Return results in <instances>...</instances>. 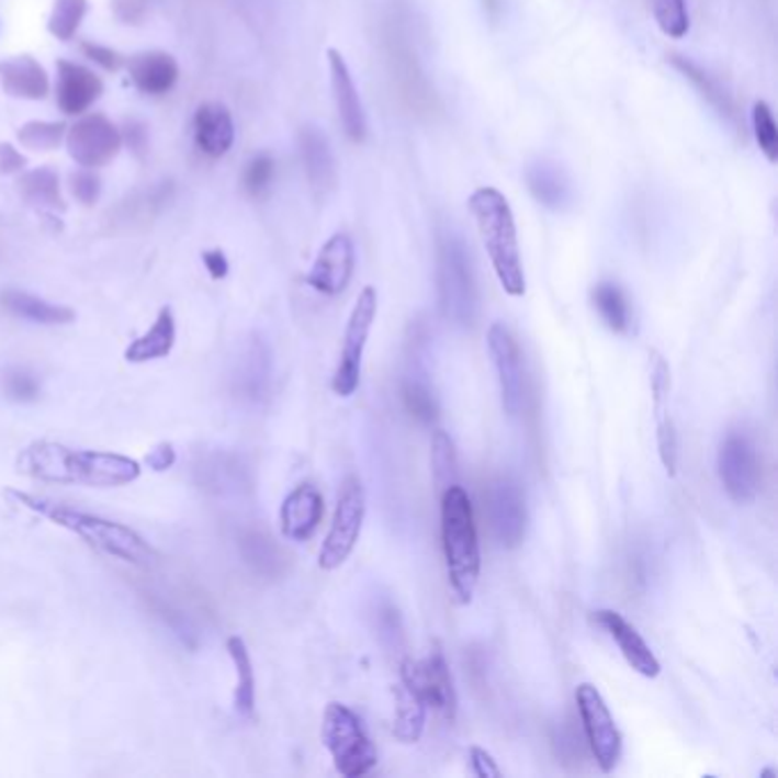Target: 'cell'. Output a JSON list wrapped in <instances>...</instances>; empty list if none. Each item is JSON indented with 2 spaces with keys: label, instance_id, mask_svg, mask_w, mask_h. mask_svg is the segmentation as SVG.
<instances>
[{
  "label": "cell",
  "instance_id": "44",
  "mask_svg": "<svg viewBox=\"0 0 778 778\" xmlns=\"http://www.w3.org/2000/svg\"><path fill=\"white\" fill-rule=\"evenodd\" d=\"M71 192L84 206H92L101 194V181L92 169H80L71 174Z\"/></svg>",
  "mask_w": 778,
  "mask_h": 778
},
{
  "label": "cell",
  "instance_id": "9",
  "mask_svg": "<svg viewBox=\"0 0 778 778\" xmlns=\"http://www.w3.org/2000/svg\"><path fill=\"white\" fill-rule=\"evenodd\" d=\"M399 676L402 685L411 689L427 708L441 712L452 722L456 714V691L448 659L439 644L431 646V651L422 659L407 657L402 662Z\"/></svg>",
  "mask_w": 778,
  "mask_h": 778
},
{
  "label": "cell",
  "instance_id": "1",
  "mask_svg": "<svg viewBox=\"0 0 778 778\" xmlns=\"http://www.w3.org/2000/svg\"><path fill=\"white\" fill-rule=\"evenodd\" d=\"M16 473L44 484L117 488L137 482L142 464L120 452L84 450L40 439L16 454Z\"/></svg>",
  "mask_w": 778,
  "mask_h": 778
},
{
  "label": "cell",
  "instance_id": "7",
  "mask_svg": "<svg viewBox=\"0 0 778 778\" xmlns=\"http://www.w3.org/2000/svg\"><path fill=\"white\" fill-rule=\"evenodd\" d=\"M377 306H380L377 291H374L372 285H365L354 302L348 327H345L342 352H340L338 365H336L334 377H331V391L338 397L354 395L361 384L363 352H365L368 336L374 325V318H377Z\"/></svg>",
  "mask_w": 778,
  "mask_h": 778
},
{
  "label": "cell",
  "instance_id": "24",
  "mask_svg": "<svg viewBox=\"0 0 778 778\" xmlns=\"http://www.w3.org/2000/svg\"><path fill=\"white\" fill-rule=\"evenodd\" d=\"M131 80L142 94L160 97L174 88L179 80V65L174 57L162 50H144L126 63Z\"/></svg>",
  "mask_w": 778,
  "mask_h": 778
},
{
  "label": "cell",
  "instance_id": "16",
  "mask_svg": "<svg viewBox=\"0 0 778 778\" xmlns=\"http://www.w3.org/2000/svg\"><path fill=\"white\" fill-rule=\"evenodd\" d=\"M236 397L247 405H263L272 388V352L268 342L258 336H251L236 359L234 374H230Z\"/></svg>",
  "mask_w": 778,
  "mask_h": 778
},
{
  "label": "cell",
  "instance_id": "23",
  "mask_svg": "<svg viewBox=\"0 0 778 778\" xmlns=\"http://www.w3.org/2000/svg\"><path fill=\"white\" fill-rule=\"evenodd\" d=\"M194 142L199 151L222 158L236 142V126L230 112L222 103H201L194 112Z\"/></svg>",
  "mask_w": 778,
  "mask_h": 778
},
{
  "label": "cell",
  "instance_id": "15",
  "mask_svg": "<svg viewBox=\"0 0 778 778\" xmlns=\"http://www.w3.org/2000/svg\"><path fill=\"white\" fill-rule=\"evenodd\" d=\"M354 243L348 234H334L323 249L318 251V258L306 277V283L323 295L336 297L340 295L345 287L350 285L352 274H354Z\"/></svg>",
  "mask_w": 778,
  "mask_h": 778
},
{
  "label": "cell",
  "instance_id": "45",
  "mask_svg": "<svg viewBox=\"0 0 778 778\" xmlns=\"http://www.w3.org/2000/svg\"><path fill=\"white\" fill-rule=\"evenodd\" d=\"M177 448L174 443H169V441H162V443H156L147 456H144V464H147L154 473H165L169 469H174L177 466Z\"/></svg>",
  "mask_w": 778,
  "mask_h": 778
},
{
  "label": "cell",
  "instance_id": "27",
  "mask_svg": "<svg viewBox=\"0 0 778 778\" xmlns=\"http://www.w3.org/2000/svg\"><path fill=\"white\" fill-rule=\"evenodd\" d=\"M0 304L3 308L14 315L19 320H27L33 325H44V327H60L74 323L76 313L69 306L50 304L37 295L23 293V291H5L0 295Z\"/></svg>",
  "mask_w": 778,
  "mask_h": 778
},
{
  "label": "cell",
  "instance_id": "26",
  "mask_svg": "<svg viewBox=\"0 0 778 778\" xmlns=\"http://www.w3.org/2000/svg\"><path fill=\"white\" fill-rule=\"evenodd\" d=\"M0 84L16 99H44L50 90L44 67L31 55H19L14 60L0 63Z\"/></svg>",
  "mask_w": 778,
  "mask_h": 778
},
{
  "label": "cell",
  "instance_id": "14",
  "mask_svg": "<svg viewBox=\"0 0 778 778\" xmlns=\"http://www.w3.org/2000/svg\"><path fill=\"white\" fill-rule=\"evenodd\" d=\"M486 511L492 532L503 549H516V545H521L528 526V509L521 486L509 477L496 480L488 486Z\"/></svg>",
  "mask_w": 778,
  "mask_h": 778
},
{
  "label": "cell",
  "instance_id": "48",
  "mask_svg": "<svg viewBox=\"0 0 778 778\" xmlns=\"http://www.w3.org/2000/svg\"><path fill=\"white\" fill-rule=\"evenodd\" d=\"M471 769L477 778H500L503 776L494 756L484 752V748H480V746L471 748Z\"/></svg>",
  "mask_w": 778,
  "mask_h": 778
},
{
  "label": "cell",
  "instance_id": "35",
  "mask_svg": "<svg viewBox=\"0 0 778 778\" xmlns=\"http://www.w3.org/2000/svg\"><path fill=\"white\" fill-rule=\"evenodd\" d=\"M0 391L14 405H33L42 397V384L33 370L23 365H10L0 374Z\"/></svg>",
  "mask_w": 778,
  "mask_h": 778
},
{
  "label": "cell",
  "instance_id": "39",
  "mask_svg": "<svg viewBox=\"0 0 778 778\" xmlns=\"http://www.w3.org/2000/svg\"><path fill=\"white\" fill-rule=\"evenodd\" d=\"M752 126L760 151L774 165L778 160V126L774 122V112L769 103L756 101L752 108Z\"/></svg>",
  "mask_w": 778,
  "mask_h": 778
},
{
  "label": "cell",
  "instance_id": "20",
  "mask_svg": "<svg viewBox=\"0 0 778 778\" xmlns=\"http://www.w3.org/2000/svg\"><path fill=\"white\" fill-rule=\"evenodd\" d=\"M101 94L103 82L94 71L69 60L57 63L55 99L57 108L69 114V117H80V114L88 112Z\"/></svg>",
  "mask_w": 778,
  "mask_h": 778
},
{
  "label": "cell",
  "instance_id": "25",
  "mask_svg": "<svg viewBox=\"0 0 778 778\" xmlns=\"http://www.w3.org/2000/svg\"><path fill=\"white\" fill-rule=\"evenodd\" d=\"M177 345V320L171 308H160L154 325L142 336L133 338L124 350V359L128 363H149L171 354Z\"/></svg>",
  "mask_w": 778,
  "mask_h": 778
},
{
  "label": "cell",
  "instance_id": "40",
  "mask_svg": "<svg viewBox=\"0 0 778 778\" xmlns=\"http://www.w3.org/2000/svg\"><path fill=\"white\" fill-rule=\"evenodd\" d=\"M402 399H405V407L407 411L429 425V422H435L437 416H439V405H437V399L435 395H431L429 386L425 382H418V380H407L405 386H402Z\"/></svg>",
  "mask_w": 778,
  "mask_h": 778
},
{
  "label": "cell",
  "instance_id": "4",
  "mask_svg": "<svg viewBox=\"0 0 778 778\" xmlns=\"http://www.w3.org/2000/svg\"><path fill=\"white\" fill-rule=\"evenodd\" d=\"M441 539L448 583L461 605H469L480 583V539L469 494L459 484L441 494Z\"/></svg>",
  "mask_w": 778,
  "mask_h": 778
},
{
  "label": "cell",
  "instance_id": "3",
  "mask_svg": "<svg viewBox=\"0 0 778 778\" xmlns=\"http://www.w3.org/2000/svg\"><path fill=\"white\" fill-rule=\"evenodd\" d=\"M469 208L475 217L480 238L484 243L488 258H492V266L503 285V291L509 297H523L526 272L521 261V249H518L516 219L507 196L498 188L484 185L471 194Z\"/></svg>",
  "mask_w": 778,
  "mask_h": 778
},
{
  "label": "cell",
  "instance_id": "8",
  "mask_svg": "<svg viewBox=\"0 0 778 778\" xmlns=\"http://www.w3.org/2000/svg\"><path fill=\"white\" fill-rule=\"evenodd\" d=\"M365 518V492L359 477H348L340 486L331 528L318 555V566L323 571H336L348 562L359 541Z\"/></svg>",
  "mask_w": 778,
  "mask_h": 778
},
{
  "label": "cell",
  "instance_id": "38",
  "mask_svg": "<svg viewBox=\"0 0 778 778\" xmlns=\"http://www.w3.org/2000/svg\"><path fill=\"white\" fill-rule=\"evenodd\" d=\"M653 16L659 31L672 40H683L689 33L687 0H653Z\"/></svg>",
  "mask_w": 778,
  "mask_h": 778
},
{
  "label": "cell",
  "instance_id": "19",
  "mask_svg": "<svg viewBox=\"0 0 778 778\" xmlns=\"http://www.w3.org/2000/svg\"><path fill=\"white\" fill-rule=\"evenodd\" d=\"M594 623H598L605 632H608L632 669L642 674L644 678L659 676V669H662L659 659L655 657L651 646L644 642L638 628L632 625L623 614H619L614 610H598V612H594Z\"/></svg>",
  "mask_w": 778,
  "mask_h": 778
},
{
  "label": "cell",
  "instance_id": "18",
  "mask_svg": "<svg viewBox=\"0 0 778 778\" xmlns=\"http://www.w3.org/2000/svg\"><path fill=\"white\" fill-rule=\"evenodd\" d=\"M325 498L318 486L300 484L287 494L279 509L281 534L291 541H308L323 523Z\"/></svg>",
  "mask_w": 778,
  "mask_h": 778
},
{
  "label": "cell",
  "instance_id": "37",
  "mask_svg": "<svg viewBox=\"0 0 778 778\" xmlns=\"http://www.w3.org/2000/svg\"><path fill=\"white\" fill-rule=\"evenodd\" d=\"M84 14H88V0H55L48 19L50 35L60 42L74 40Z\"/></svg>",
  "mask_w": 778,
  "mask_h": 778
},
{
  "label": "cell",
  "instance_id": "32",
  "mask_svg": "<svg viewBox=\"0 0 778 778\" xmlns=\"http://www.w3.org/2000/svg\"><path fill=\"white\" fill-rule=\"evenodd\" d=\"M526 179H528L530 192L545 208L560 211L568 201V181L557 165L541 160L528 169Z\"/></svg>",
  "mask_w": 778,
  "mask_h": 778
},
{
  "label": "cell",
  "instance_id": "17",
  "mask_svg": "<svg viewBox=\"0 0 778 778\" xmlns=\"http://www.w3.org/2000/svg\"><path fill=\"white\" fill-rule=\"evenodd\" d=\"M327 60H329V74H331L334 103L338 110V120L342 124V131L352 142H363L365 133H368V124H365L363 103H361L359 90L354 84L352 71H350L348 63H345V57L338 48L327 50Z\"/></svg>",
  "mask_w": 778,
  "mask_h": 778
},
{
  "label": "cell",
  "instance_id": "46",
  "mask_svg": "<svg viewBox=\"0 0 778 778\" xmlns=\"http://www.w3.org/2000/svg\"><path fill=\"white\" fill-rule=\"evenodd\" d=\"M82 53L88 55L90 60H94L97 65H101L103 69H108V71H120L124 67V57L117 50H112L108 46L84 42L82 44Z\"/></svg>",
  "mask_w": 778,
  "mask_h": 778
},
{
  "label": "cell",
  "instance_id": "6",
  "mask_svg": "<svg viewBox=\"0 0 778 778\" xmlns=\"http://www.w3.org/2000/svg\"><path fill=\"white\" fill-rule=\"evenodd\" d=\"M323 744L345 778L365 776L377 767V748L365 735L361 719L342 703H329L323 717Z\"/></svg>",
  "mask_w": 778,
  "mask_h": 778
},
{
  "label": "cell",
  "instance_id": "5",
  "mask_svg": "<svg viewBox=\"0 0 778 778\" xmlns=\"http://www.w3.org/2000/svg\"><path fill=\"white\" fill-rule=\"evenodd\" d=\"M437 287L446 320L471 327L477 318V283L471 253L459 236L443 234L437 243Z\"/></svg>",
  "mask_w": 778,
  "mask_h": 778
},
{
  "label": "cell",
  "instance_id": "11",
  "mask_svg": "<svg viewBox=\"0 0 778 778\" xmlns=\"http://www.w3.org/2000/svg\"><path fill=\"white\" fill-rule=\"evenodd\" d=\"M575 703L583 722V731L596 765L610 774L621 760V733L614 724L610 708L605 706L600 691L591 683H583L575 689Z\"/></svg>",
  "mask_w": 778,
  "mask_h": 778
},
{
  "label": "cell",
  "instance_id": "2",
  "mask_svg": "<svg viewBox=\"0 0 778 778\" xmlns=\"http://www.w3.org/2000/svg\"><path fill=\"white\" fill-rule=\"evenodd\" d=\"M3 496L10 505L31 511L44 518V521H50L55 528L76 534L84 545H90L92 551L105 557L126 562L135 568H154L160 564V553L131 526L110 521L105 516L82 511L33 492H21V488H5Z\"/></svg>",
  "mask_w": 778,
  "mask_h": 778
},
{
  "label": "cell",
  "instance_id": "10",
  "mask_svg": "<svg viewBox=\"0 0 778 778\" xmlns=\"http://www.w3.org/2000/svg\"><path fill=\"white\" fill-rule=\"evenodd\" d=\"M717 469L731 500L740 505L756 500L760 488V459L754 439L746 431H729L719 446Z\"/></svg>",
  "mask_w": 778,
  "mask_h": 778
},
{
  "label": "cell",
  "instance_id": "42",
  "mask_svg": "<svg viewBox=\"0 0 778 778\" xmlns=\"http://www.w3.org/2000/svg\"><path fill=\"white\" fill-rule=\"evenodd\" d=\"M154 612H156V617H160V621H162L171 632H174V635H177L183 644H188L190 649L196 646L199 632H196L192 619L188 617V612L174 608V605H169V602L162 600V598H156Z\"/></svg>",
  "mask_w": 778,
  "mask_h": 778
},
{
  "label": "cell",
  "instance_id": "29",
  "mask_svg": "<svg viewBox=\"0 0 778 778\" xmlns=\"http://www.w3.org/2000/svg\"><path fill=\"white\" fill-rule=\"evenodd\" d=\"M238 551L245 564L266 578H277L283 571V555L274 539L261 530H245L238 537Z\"/></svg>",
  "mask_w": 778,
  "mask_h": 778
},
{
  "label": "cell",
  "instance_id": "41",
  "mask_svg": "<svg viewBox=\"0 0 778 778\" xmlns=\"http://www.w3.org/2000/svg\"><path fill=\"white\" fill-rule=\"evenodd\" d=\"M65 137V124L60 122H27L19 131V142L25 149L53 151Z\"/></svg>",
  "mask_w": 778,
  "mask_h": 778
},
{
  "label": "cell",
  "instance_id": "33",
  "mask_svg": "<svg viewBox=\"0 0 778 778\" xmlns=\"http://www.w3.org/2000/svg\"><path fill=\"white\" fill-rule=\"evenodd\" d=\"M591 302L602 318L614 334H630L632 327V313L625 293L612 281H602L591 291Z\"/></svg>",
  "mask_w": 778,
  "mask_h": 778
},
{
  "label": "cell",
  "instance_id": "36",
  "mask_svg": "<svg viewBox=\"0 0 778 778\" xmlns=\"http://www.w3.org/2000/svg\"><path fill=\"white\" fill-rule=\"evenodd\" d=\"M431 475H435V484L441 488V494L448 486L456 484L459 477L456 450L443 429H435L431 435Z\"/></svg>",
  "mask_w": 778,
  "mask_h": 778
},
{
  "label": "cell",
  "instance_id": "47",
  "mask_svg": "<svg viewBox=\"0 0 778 778\" xmlns=\"http://www.w3.org/2000/svg\"><path fill=\"white\" fill-rule=\"evenodd\" d=\"M112 12L124 23H142L149 12V0H112Z\"/></svg>",
  "mask_w": 778,
  "mask_h": 778
},
{
  "label": "cell",
  "instance_id": "43",
  "mask_svg": "<svg viewBox=\"0 0 778 778\" xmlns=\"http://www.w3.org/2000/svg\"><path fill=\"white\" fill-rule=\"evenodd\" d=\"M272 179H274V160L270 154H258L245 167L243 183L251 196H263L272 185Z\"/></svg>",
  "mask_w": 778,
  "mask_h": 778
},
{
  "label": "cell",
  "instance_id": "49",
  "mask_svg": "<svg viewBox=\"0 0 778 778\" xmlns=\"http://www.w3.org/2000/svg\"><path fill=\"white\" fill-rule=\"evenodd\" d=\"M25 167V158L12 147V144H0V174H16Z\"/></svg>",
  "mask_w": 778,
  "mask_h": 778
},
{
  "label": "cell",
  "instance_id": "31",
  "mask_svg": "<svg viewBox=\"0 0 778 778\" xmlns=\"http://www.w3.org/2000/svg\"><path fill=\"white\" fill-rule=\"evenodd\" d=\"M427 719V706L405 685L395 687V714L393 735L402 744H416L422 737Z\"/></svg>",
  "mask_w": 778,
  "mask_h": 778
},
{
  "label": "cell",
  "instance_id": "34",
  "mask_svg": "<svg viewBox=\"0 0 778 778\" xmlns=\"http://www.w3.org/2000/svg\"><path fill=\"white\" fill-rule=\"evenodd\" d=\"M19 194L33 206H50V208H63V196H60V183L50 169H35L27 171L19 179Z\"/></svg>",
  "mask_w": 778,
  "mask_h": 778
},
{
  "label": "cell",
  "instance_id": "28",
  "mask_svg": "<svg viewBox=\"0 0 778 778\" xmlns=\"http://www.w3.org/2000/svg\"><path fill=\"white\" fill-rule=\"evenodd\" d=\"M226 653H228L230 662H234V669H236V691H234L236 712L245 719H253L256 674H253V662H251V653L247 649V642L240 635H230L226 640Z\"/></svg>",
  "mask_w": 778,
  "mask_h": 778
},
{
  "label": "cell",
  "instance_id": "21",
  "mask_svg": "<svg viewBox=\"0 0 778 778\" xmlns=\"http://www.w3.org/2000/svg\"><path fill=\"white\" fill-rule=\"evenodd\" d=\"M194 480L204 492L215 496H236L251 484L249 469L243 464V459L224 450L201 454L194 464Z\"/></svg>",
  "mask_w": 778,
  "mask_h": 778
},
{
  "label": "cell",
  "instance_id": "30",
  "mask_svg": "<svg viewBox=\"0 0 778 778\" xmlns=\"http://www.w3.org/2000/svg\"><path fill=\"white\" fill-rule=\"evenodd\" d=\"M672 65L691 82L695 88L703 94V99L722 114V117L731 120V122H737V112H735V103L731 99V94L722 88V82H719L714 76H710L703 67H699L697 63H691L687 60V57L683 55H674L672 57Z\"/></svg>",
  "mask_w": 778,
  "mask_h": 778
},
{
  "label": "cell",
  "instance_id": "12",
  "mask_svg": "<svg viewBox=\"0 0 778 778\" xmlns=\"http://www.w3.org/2000/svg\"><path fill=\"white\" fill-rule=\"evenodd\" d=\"M486 345L498 372L503 409L509 416H518L526 409V397H528L521 348H518L514 334L503 323H494L488 327Z\"/></svg>",
  "mask_w": 778,
  "mask_h": 778
},
{
  "label": "cell",
  "instance_id": "50",
  "mask_svg": "<svg viewBox=\"0 0 778 778\" xmlns=\"http://www.w3.org/2000/svg\"><path fill=\"white\" fill-rule=\"evenodd\" d=\"M204 266H206V272L211 274V279L219 281L228 274V261H226V256L222 249H211V251H204Z\"/></svg>",
  "mask_w": 778,
  "mask_h": 778
},
{
  "label": "cell",
  "instance_id": "13",
  "mask_svg": "<svg viewBox=\"0 0 778 778\" xmlns=\"http://www.w3.org/2000/svg\"><path fill=\"white\" fill-rule=\"evenodd\" d=\"M67 149L82 169H97L120 154L122 133L105 114H84L69 128Z\"/></svg>",
  "mask_w": 778,
  "mask_h": 778
},
{
  "label": "cell",
  "instance_id": "22",
  "mask_svg": "<svg viewBox=\"0 0 778 778\" xmlns=\"http://www.w3.org/2000/svg\"><path fill=\"white\" fill-rule=\"evenodd\" d=\"M300 156L306 179L318 196H325L336 185V160L327 135L318 126H304L300 131Z\"/></svg>",
  "mask_w": 778,
  "mask_h": 778
}]
</instances>
